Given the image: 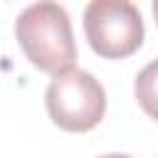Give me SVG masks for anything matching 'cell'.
<instances>
[{
  "label": "cell",
  "mask_w": 158,
  "mask_h": 158,
  "mask_svg": "<svg viewBox=\"0 0 158 158\" xmlns=\"http://www.w3.org/2000/svg\"><path fill=\"white\" fill-rule=\"evenodd\" d=\"M133 94L138 106L146 111V116H151L153 121H158V59L148 62L133 81Z\"/></svg>",
  "instance_id": "obj_4"
},
{
  "label": "cell",
  "mask_w": 158,
  "mask_h": 158,
  "mask_svg": "<svg viewBox=\"0 0 158 158\" xmlns=\"http://www.w3.org/2000/svg\"><path fill=\"white\" fill-rule=\"evenodd\" d=\"M101 158H131V156H126V153H106Z\"/></svg>",
  "instance_id": "obj_5"
},
{
  "label": "cell",
  "mask_w": 158,
  "mask_h": 158,
  "mask_svg": "<svg viewBox=\"0 0 158 158\" xmlns=\"http://www.w3.org/2000/svg\"><path fill=\"white\" fill-rule=\"evenodd\" d=\"M15 37L32 67L47 74H64L74 69L77 44L72 20L59 2H35L15 20Z\"/></svg>",
  "instance_id": "obj_1"
},
{
  "label": "cell",
  "mask_w": 158,
  "mask_h": 158,
  "mask_svg": "<svg viewBox=\"0 0 158 158\" xmlns=\"http://www.w3.org/2000/svg\"><path fill=\"white\" fill-rule=\"evenodd\" d=\"M44 106L54 126L69 133H84L99 126L104 118L106 91L89 72L69 69L49 81L44 91Z\"/></svg>",
  "instance_id": "obj_2"
},
{
  "label": "cell",
  "mask_w": 158,
  "mask_h": 158,
  "mask_svg": "<svg viewBox=\"0 0 158 158\" xmlns=\"http://www.w3.org/2000/svg\"><path fill=\"white\" fill-rule=\"evenodd\" d=\"M84 35L89 47L104 59H123L138 52L146 30L133 2L94 0L84 7Z\"/></svg>",
  "instance_id": "obj_3"
},
{
  "label": "cell",
  "mask_w": 158,
  "mask_h": 158,
  "mask_svg": "<svg viewBox=\"0 0 158 158\" xmlns=\"http://www.w3.org/2000/svg\"><path fill=\"white\" fill-rule=\"evenodd\" d=\"M151 10H153V17H156V25H158V0L151 5Z\"/></svg>",
  "instance_id": "obj_6"
}]
</instances>
